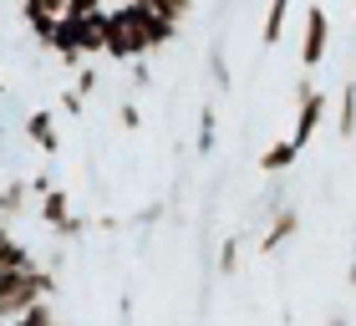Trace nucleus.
Segmentation results:
<instances>
[{
    "instance_id": "nucleus-6",
    "label": "nucleus",
    "mask_w": 356,
    "mask_h": 326,
    "mask_svg": "<svg viewBox=\"0 0 356 326\" xmlns=\"http://www.w3.org/2000/svg\"><path fill=\"white\" fill-rule=\"evenodd\" d=\"M296 158H300V148H296L290 138H280V143H270V148L260 153V169H265V173H285Z\"/></svg>"
},
{
    "instance_id": "nucleus-7",
    "label": "nucleus",
    "mask_w": 356,
    "mask_h": 326,
    "mask_svg": "<svg viewBox=\"0 0 356 326\" xmlns=\"http://www.w3.org/2000/svg\"><path fill=\"white\" fill-rule=\"evenodd\" d=\"M336 133H341V143L356 138V82L341 87V118H336Z\"/></svg>"
},
{
    "instance_id": "nucleus-16",
    "label": "nucleus",
    "mask_w": 356,
    "mask_h": 326,
    "mask_svg": "<svg viewBox=\"0 0 356 326\" xmlns=\"http://www.w3.org/2000/svg\"><path fill=\"white\" fill-rule=\"evenodd\" d=\"M118 118H122V127L133 133V127H143V112H138V102H122L118 107Z\"/></svg>"
},
{
    "instance_id": "nucleus-10",
    "label": "nucleus",
    "mask_w": 356,
    "mask_h": 326,
    "mask_svg": "<svg viewBox=\"0 0 356 326\" xmlns=\"http://www.w3.org/2000/svg\"><path fill=\"white\" fill-rule=\"evenodd\" d=\"M214 138H219V112L204 107V112H199V158L214 153Z\"/></svg>"
},
{
    "instance_id": "nucleus-1",
    "label": "nucleus",
    "mask_w": 356,
    "mask_h": 326,
    "mask_svg": "<svg viewBox=\"0 0 356 326\" xmlns=\"http://www.w3.org/2000/svg\"><path fill=\"white\" fill-rule=\"evenodd\" d=\"M321 123H326V92L311 87V82H300V87H296V133H290V143L305 148Z\"/></svg>"
},
{
    "instance_id": "nucleus-15",
    "label": "nucleus",
    "mask_w": 356,
    "mask_h": 326,
    "mask_svg": "<svg viewBox=\"0 0 356 326\" xmlns=\"http://www.w3.org/2000/svg\"><path fill=\"white\" fill-rule=\"evenodd\" d=\"M234 265H239V244H234V240H224V250H219V270H224V275H234Z\"/></svg>"
},
{
    "instance_id": "nucleus-2",
    "label": "nucleus",
    "mask_w": 356,
    "mask_h": 326,
    "mask_svg": "<svg viewBox=\"0 0 356 326\" xmlns=\"http://www.w3.org/2000/svg\"><path fill=\"white\" fill-rule=\"evenodd\" d=\"M326 46H331V15L321 6H311L305 10V26H300V67L316 72L326 61Z\"/></svg>"
},
{
    "instance_id": "nucleus-3",
    "label": "nucleus",
    "mask_w": 356,
    "mask_h": 326,
    "mask_svg": "<svg viewBox=\"0 0 356 326\" xmlns=\"http://www.w3.org/2000/svg\"><path fill=\"white\" fill-rule=\"evenodd\" d=\"M26 143H36L46 158L61 153V133H56V118H51V112H31V118H26Z\"/></svg>"
},
{
    "instance_id": "nucleus-14",
    "label": "nucleus",
    "mask_w": 356,
    "mask_h": 326,
    "mask_svg": "<svg viewBox=\"0 0 356 326\" xmlns=\"http://www.w3.org/2000/svg\"><path fill=\"white\" fill-rule=\"evenodd\" d=\"M72 92H76V97L87 102V97L97 92V72H92V67H82V72H76V87H72Z\"/></svg>"
},
{
    "instance_id": "nucleus-12",
    "label": "nucleus",
    "mask_w": 356,
    "mask_h": 326,
    "mask_svg": "<svg viewBox=\"0 0 356 326\" xmlns=\"http://www.w3.org/2000/svg\"><path fill=\"white\" fill-rule=\"evenodd\" d=\"M102 10H107V0H67V21H92Z\"/></svg>"
},
{
    "instance_id": "nucleus-13",
    "label": "nucleus",
    "mask_w": 356,
    "mask_h": 326,
    "mask_svg": "<svg viewBox=\"0 0 356 326\" xmlns=\"http://www.w3.org/2000/svg\"><path fill=\"white\" fill-rule=\"evenodd\" d=\"M209 77H214L219 92H229V67H224V52H219V46L209 52Z\"/></svg>"
},
{
    "instance_id": "nucleus-5",
    "label": "nucleus",
    "mask_w": 356,
    "mask_h": 326,
    "mask_svg": "<svg viewBox=\"0 0 356 326\" xmlns=\"http://www.w3.org/2000/svg\"><path fill=\"white\" fill-rule=\"evenodd\" d=\"M290 6H296V0H270V10H265V26H260V41H265V46H275V41L285 36Z\"/></svg>"
},
{
    "instance_id": "nucleus-11",
    "label": "nucleus",
    "mask_w": 356,
    "mask_h": 326,
    "mask_svg": "<svg viewBox=\"0 0 356 326\" xmlns=\"http://www.w3.org/2000/svg\"><path fill=\"white\" fill-rule=\"evenodd\" d=\"M21 209H26V178H10L0 189V215H21Z\"/></svg>"
},
{
    "instance_id": "nucleus-19",
    "label": "nucleus",
    "mask_w": 356,
    "mask_h": 326,
    "mask_svg": "<svg viewBox=\"0 0 356 326\" xmlns=\"http://www.w3.org/2000/svg\"><path fill=\"white\" fill-rule=\"evenodd\" d=\"M0 92H6V77H0Z\"/></svg>"
},
{
    "instance_id": "nucleus-8",
    "label": "nucleus",
    "mask_w": 356,
    "mask_h": 326,
    "mask_svg": "<svg viewBox=\"0 0 356 326\" xmlns=\"http://www.w3.org/2000/svg\"><path fill=\"white\" fill-rule=\"evenodd\" d=\"M153 15H163V21H173V26H184L188 15H193V0H143Z\"/></svg>"
},
{
    "instance_id": "nucleus-18",
    "label": "nucleus",
    "mask_w": 356,
    "mask_h": 326,
    "mask_svg": "<svg viewBox=\"0 0 356 326\" xmlns=\"http://www.w3.org/2000/svg\"><path fill=\"white\" fill-rule=\"evenodd\" d=\"M148 82H153V72L143 67V61H133V87H148Z\"/></svg>"
},
{
    "instance_id": "nucleus-9",
    "label": "nucleus",
    "mask_w": 356,
    "mask_h": 326,
    "mask_svg": "<svg viewBox=\"0 0 356 326\" xmlns=\"http://www.w3.org/2000/svg\"><path fill=\"white\" fill-rule=\"evenodd\" d=\"M21 265H31L26 244H15L10 230H0V270H21Z\"/></svg>"
},
{
    "instance_id": "nucleus-4",
    "label": "nucleus",
    "mask_w": 356,
    "mask_h": 326,
    "mask_svg": "<svg viewBox=\"0 0 356 326\" xmlns=\"http://www.w3.org/2000/svg\"><path fill=\"white\" fill-rule=\"evenodd\" d=\"M296 230H300V215H296L290 204H275V219H270V230H265V244H260V250H265V255H270V250H280V244L296 235Z\"/></svg>"
},
{
    "instance_id": "nucleus-17",
    "label": "nucleus",
    "mask_w": 356,
    "mask_h": 326,
    "mask_svg": "<svg viewBox=\"0 0 356 326\" xmlns=\"http://www.w3.org/2000/svg\"><path fill=\"white\" fill-rule=\"evenodd\" d=\"M61 107H67L72 118H82V107H87V102H82V97H76V92H61Z\"/></svg>"
}]
</instances>
